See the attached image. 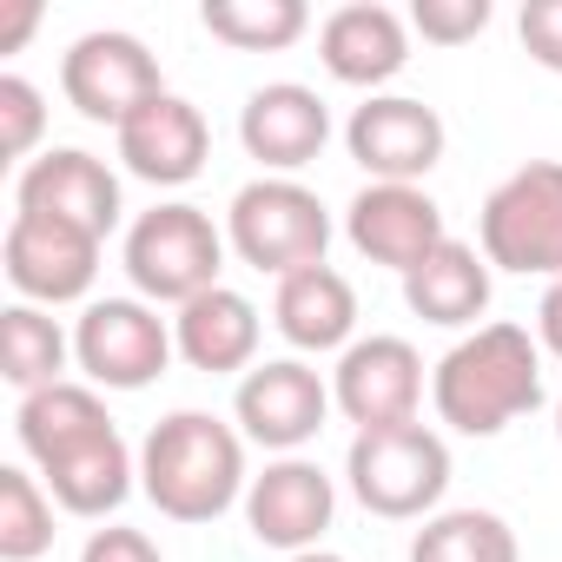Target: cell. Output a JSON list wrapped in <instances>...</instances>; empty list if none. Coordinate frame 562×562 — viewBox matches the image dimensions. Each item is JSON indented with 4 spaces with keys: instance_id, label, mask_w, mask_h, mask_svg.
I'll list each match as a JSON object with an SVG mask.
<instances>
[{
    "instance_id": "1",
    "label": "cell",
    "mask_w": 562,
    "mask_h": 562,
    "mask_svg": "<svg viewBox=\"0 0 562 562\" xmlns=\"http://www.w3.org/2000/svg\"><path fill=\"white\" fill-rule=\"evenodd\" d=\"M139 490L172 522H218L251 490L245 437L212 411H172L139 443Z\"/></svg>"
},
{
    "instance_id": "2",
    "label": "cell",
    "mask_w": 562,
    "mask_h": 562,
    "mask_svg": "<svg viewBox=\"0 0 562 562\" xmlns=\"http://www.w3.org/2000/svg\"><path fill=\"white\" fill-rule=\"evenodd\" d=\"M430 404L457 437H503L542 404V345L522 325H476L463 345L443 351Z\"/></svg>"
},
{
    "instance_id": "3",
    "label": "cell",
    "mask_w": 562,
    "mask_h": 562,
    "mask_svg": "<svg viewBox=\"0 0 562 562\" xmlns=\"http://www.w3.org/2000/svg\"><path fill=\"white\" fill-rule=\"evenodd\" d=\"M225 245H232L251 271L292 278V271L325 265V251H331V212H325V199H318L312 186H299V179H251V186L232 192Z\"/></svg>"
},
{
    "instance_id": "4",
    "label": "cell",
    "mask_w": 562,
    "mask_h": 562,
    "mask_svg": "<svg viewBox=\"0 0 562 562\" xmlns=\"http://www.w3.org/2000/svg\"><path fill=\"white\" fill-rule=\"evenodd\" d=\"M218 271H225V232L199 205L172 199V205H153L133 218L126 278L146 305H192V299L218 292Z\"/></svg>"
},
{
    "instance_id": "5",
    "label": "cell",
    "mask_w": 562,
    "mask_h": 562,
    "mask_svg": "<svg viewBox=\"0 0 562 562\" xmlns=\"http://www.w3.org/2000/svg\"><path fill=\"white\" fill-rule=\"evenodd\" d=\"M345 483L351 496L384 516V522H411L430 516L450 490V443L430 424H391V430H358L351 457H345Z\"/></svg>"
},
{
    "instance_id": "6",
    "label": "cell",
    "mask_w": 562,
    "mask_h": 562,
    "mask_svg": "<svg viewBox=\"0 0 562 562\" xmlns=\"http://www.w3.org/2000/svg\"><path fill=\"white\" fill-rule=\"evenodd\" d=\"M476 232L496 271L562 278V159H529L503 186H490Z\"/></svg>"
},
{
    "instance_id": "7",
    "label": "cell",
    "mask_w": 562,
    "mask_h": 562,
    "mask_svg": "<svg viewBox=\"0 0 562 562\" xmlns=\"http://www.w3.org/2000/svg\"><path fill=\"white\" fill-rule=\"evenodd\" d=\"M172 325L146 299H93L74 325V364L93 391H146L172 364Z\"/></svg>"
},
{
    "instance_id": "8",
    "label": "cell",
    "mask_w": 562,
    "mask_h": 562,
    "mask_svg": "<svg viewBox=\"0 0 562 562\" xmlns=\"http://www.w3.org/2000/svg\"><path fill=\"white\" fill-rule=\"evenodd\" d=\"M60 93L80 120L93 126H126L139 106H153L166 93L159 80V60L146 54L139 34H120V27H100V34H80L60 60Z\"/></svg>"
},
{
    "instance_id": "9",
    "label": "cell",
    "mask_w": 562,
    "mask_h": 562,
    "mask_svg": "<svg viewBox=\"0 0 562 562\" xmlns=\"http://www.w3.org/2000/svg\"><path fill=\"white\" fill-rule=\"evenodd\" d=\"M232 417H238V437H245V443L292 457V450H305V443L325 430V417H331V384H325L305 358H271V364H251V371L238 378Z\"/></svg>"
},
{
    "instance_id": "10",
    "label": "cell",
    "mask_w": 562,
    "mask_h": 562,
    "mask_svg": "<svg viewBox=\"0 0 562 562\" xmlns=\"http://www.w3.org/2000/svg\"><path fill=\"white\" fill-rule=\"evenodd\" d=\"M0 265H8V285L21 292V305H74L100 278V238L60 218L14 212L8 238H0Z\"/></svg>"
},
{
    "instance_id": "11",
    "label": "cell",
    "mask_w": 562,
    "mask_h": 562,
    "mask_svg": "<svg viewBox=\"0 0 562 562\" xmlns=\"http://www.w3.org/2000/svg\"><path fill=\"white\" fill-rule=\"evenodd\" d=\"M345 146L371 172V186H417L443 159V120H437V106H424L411 93H371L351 113Z\"/></svg>"
},
{
    "instance_id": "12",
    "label": "cell",
    "mask_w": 562,
    "mask_h": 562,
    "mask_svg": "<svg viewBox=\"0 0 562 562\" xmlns=\"http://www.w3.org/2000/svg\"><path fill=\"white\" fill-rule=\"evenodd\" d=\"M331 516H338V483L312 457H278L245 490V529L265 549H285V555L318 549V536L331 529Z\"/></svg>"
},
{
    "instance_id": "13",
    "label": "cell",
    "mask_w": 562,
    "mask_h": 562,
    "mask_svg": "<svg viewBox=\"0 0 562 562\" xmlns=\"http://www.w3.org/2000/svg\"><path fill=\"white\" fill-rule=\"evenodd\" d=\"M331 404L358 424V430H391V424H417L424 404V358L411 338H358L338 371H331Z\"/></svg>"
},
{
    "instance_id": "14",
    "label": "cell",
    "mask_w": 562,
    "mask_h": 562,
    "mask_svg": "<svg viewBox=\"0 0 562 562\" xmlns=\"http://www.w3.org/2000/svg\"><path fill=\"white\" fill-rule=\"evenodd\" d=\"M14 212H34V218H60V225H80L106 245V232L120 225V179L106 159L80 153V146H54L41 159L21 166L14 179Z\"/></svg>"
},
{
    "instance_id": "15",
    "label": "cell",
    "mask_w": 562,
    "mask_h": 562,
    "mask_svg": "<svg viewBox=\"0 0 562 562\" xmlns=\"http://www.w3.org/2000/svg\"><path fill=\"white\" fill-rule=\"evenodd\" d=\"M345 238L358 245V258L411 278L450 232H443V205L424 186H364L345 205Z\"/></svg>"
},
{
    "instance_id": "16",
    "label": "cell",
    "mask_w": 562,
    "mask_h": 562,
    "mask_svg": "<svg viewBox=\"0 0 562 562\" xmlns=\"http://www.w3.org/2000/svg\"><path fill=\"white\" fill-rule=\"evenodd\" d=\"M238 139H245V153H251L271 179H292L299 166H312V159L325 153L331 113H325V100H318L312 87H299V80H271V87H258V93L245 100Z\"/></svg>"
},
{
    "instance_id": "17",
    "label": "cell",
    "mask_w": 562,
    "mask_h": 562,
    "mask_svg": "<svg viewBox=\"0 0 562 562\" xmlns=\"http://www.w3.org/2000/svg\"><path fill=\"white\" fill-rule=\"evenodd\" d=\"M205 159H212V126L179 93H159L153 106H139L120 126V166L146 186H192Z\"/></svg>"
},
{
    "instance_id": "18",
    "label": "cell",
    "mask_w": 562,
    "mask_h": 562,
    "mask_svg": "<svg viewBox=\"0 0 562 562\" xmlns=\"http://www.w3.org/2000/svg\"><path fill=\"white\" fill-rule=\"evenodd\" d=\"M318 60L345 87H384L411 67V21L378 0H351L318 27Z\"/></svg>"
},
{
    "instance_id": "19",
    "label": "cell",
    "mask_w": 562,
    "mask_h": 562,
    "mask_svg": "<svg viewBox=\"0 0 562 562\" xmlns=\"http://www.w3.org/2000/svg\"><path fill=\"white\" fill-rule=\"evenodd\" d=\"M133 476H139V463H133V450H126V437H120L113 424L93 430V437H80V443H67V450H54V457L41 463L47 496H54L67 516H87V522L113 516V509L133 496Z\"/></svg>"
},
{
    "instance_id": "20",
    "label": "cell",
    "mask_w": 562,
    "mask_h": 562,
    "mask_svg": "<svg viewBox=\"0 0 562 562\" xmlns=\"http://www.w3.org/2000/svg\"><path fill=\"white\" fill-rule=\"evenodd\" d=\"M271 325L292 351H351L358 338V292L338 265H312L278 278V299H271Z\"/></svg>"
},
{
    "instance_id": "21",
    "label": "cell",
    "mask_w": 562,
    "mask_h": 562,
    "mask_svg": "<svg viewBox=\"0 0 562 562\" xmlns=\"http://www.w3.org/2000/svg\"><path fill=\"white\" fill-rule=\"evenodd\" d=\"M258 331H265V325H258V305H251L245 292H232V285H218V292L179 305V318H172V345H179V358H186L192 371H205V378L251 371V358H258Z\"/></svg>"
},
{
    "instance_id": "22",
    "label": "cell",
    "mask_w": 562,
    "mask_h": 562,
    "mask_svg": "<svg viewBox=\"0 0 562 562\" xmlns=\"http://www.w3.org/2000/svg\"><path fill=\"white\" fill-rule=\"evenodd\" d=\"M404 305L424 318V325H443V331H463L490 312V258L463 238H443L411 278H404Z\"/></svg>"
},
{
    "instance_id": "23",
    "label": "cell",
    "mask_w": 562,
    "mask_h": 562,
    "mask_svg": "<svg viewBox=\"0 0 562 562\" xmlns=\"http://www.w3.org/2000/svg\"><path fill=\"white\" fill-rule=\"evenodd\" d=\"M67 358H74V338L41 312V305H8L0 312V371L21 397L47 391V384H67Z\"/></svg>"
},
{
    "instance_id": "24",
    "label": "cell",
    "mask_w": 562,
    "mask_h": 562,
    "mask_svg": "<svg viewBox=\"0 0 562 562\" xmlns=\"http://www.w3.org/2000/svg\"><path fill=\"white\" fill-rule=\"evenodd\" d=\"M113 417H106V404H100V391L93 384H47V391H34V397H21V417H14V430H21V450L34 457V463H47L54 450H67V443H80V437H93V430H106Z\"/></svg>"
},
{
    "instance_id": "25",
    "label": "cell",
    "mask_w": 562,
    "mask_h": 562,
    "mask_svg": "<svg viewBox=\"0 0 562 562\" xmlns=\"http://www.w3.org/2000/svg\"><path fill=\"white\" fill-rule=\"evenodd\" d=\"M205 34L238 47V54H285L305 41L312 27V8L305 0H205L199 8Z\"/></svg>"
},
{
    "instance_id": "26",
    "label": "cell",
    "mask_w": 562,
    "mask_h": 562,
    "mask_svg": "<svg viewBox=\"0 0 562 562\" xmlns=\"http://www.w3.org/2000/svg\"><path fill=\"white\" fill-rule=\"evenodd\" d=\"M411 562H522V549L496 509H437L411 536Z\"/></svg>"
},
{
    "instance_id": "27",
    "label": "cell",
    "mask_w": 562,
    "mask_h": 562,
    "mask_svg": "<svg viewBox=\"0 0 562 562\" xmlns=\"http://www.w3.org/2000/svg\"><path fill=\"white\" fill-rule=\"evenodd\" d=\"M54 549V496L21 463L0 470V562H41Z\"/></svg>"
},
{
    "instance_id": "28",
    "label": "cell",
    "mask_w": 562,
    "mask_h": 562,
    "mask_svg": "<svg viewBox=\"0 0 562 562\" xmlns=\"http://www.w3.org/2000/svg\"><path fill=\"white\" fill-rule=\"evenodd\" d=\"M47 133V106H41V87L21 80V74H0V153L8 159H27Z\"/></svg>"
},
{
    "instance_id": "29",
    "label": "cell",
    "mask_w": 562,
    "mask_h": 562,
    "mask_svg": "<svg viewBox=\"0 0 562 562\" xmlns=\"http://www.w3.org/2000/svg\"><path fill=\"white\" fill-rule=\"evenodd\" d=\"M411 27L430 41V47H463L490 27V0H417L411 8Z\"/></svg>"
},
{
    "instance_id": "30",
    "label": "cell",
    "mask_w": 562,
    "mask_h": 562,
    "mask_svg": "<svg viewBox=\"0 0 562 562\" xmlns=\"http://www.w3.org/2000/svg\"><path fill=\"white\" fill-rule=\"evenodd\" d=\"M516 34H522L536 67L562 74V0H529V8L516 14Z\"/></svg>"
},
{
    "instance_id": "31",
    "label": "cell",
    "mask_w": 562,
    "mask_h": 562,
    "mask_svg": "<svg viewBox=\"0 0 562 562\" xmlns=\"http://www.w3.org/2000/svg\"><path fill=\"white\" fill-rule=\"evenodd\" d=\"M80 562H166L159 542L146 529H126V522H106L80 542Z\"/></svg>"
},
{
    "instance_id": "32",
    "label": "cell",
    "mask_w": 562,
    "mask_h": 562,
    "mask_svg": "<svg viewBox=\"0 0 562 562\" xmlns=\"http://www.w3.org/2000/svg\"><path fill=\"white\" fill-rule=\"evenodd\" d=\"M536 345L549 358H562V278H549L542 285V305H536Z\"/></svg>"
},
{
    "instance_id": "33",
    "label": "cell",
    "mask_w": 562,
    "mask_h": 562,
    "mask_svg": "<svg viewBox=\"0 0 562 562\" xmlns=\"http://www.w3.org/2000/svg\"><path fill=\"white\" fill-rule=\"evenodd\" d=\"M34 27H41V8H34V0H21V8H14L8 21H0V54H14Z\"/></svg>"
},
{
    "instance_id": "34",
    "label": "cell",
    "mask_w": 562,
    "mask_h": 562,
    "mask_svg": "<svg viewBox=\"0 0 562 562\" xmlns=\"http://www.w3.org/2000/svg\"><path fill=\"white\" fill-rule=\"evenodd\" d=\"M292 562H345L338 549H305V555H292Z\"/></svg>"
},
{
    "instance_id": "35",
    "label": "cell",
    "mask_w": 562,
    "mask_h": 562,
    "mask_svg": "<svg viewBox=\"0 0 562 562\" xmlns=\"http://www.w3.org/2000/svg\"><path fill=\"white\" fill-rule=\"evenodd\" d=\"M555 437H562V397H555Z\"/></svg>"
}]
</instances>
